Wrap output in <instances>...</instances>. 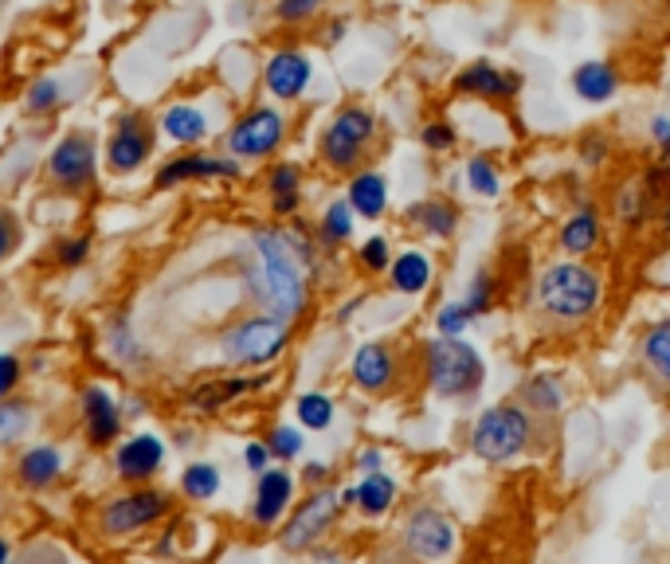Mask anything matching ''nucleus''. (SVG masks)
<instances>
[{"label":"nucleus","instance_id":"f257e3e1","mask_svg":"<svg viewBox=\"0 0 670 564\" xmlns=\"http://www.w3.org/2000/svg\"><path fill=\"white\" fill-rule=\"evenodd\" d=\"M259 251V291H263L267 306L279 318H294L307 299V286H302V271H298V259L290 251L287 235L279 232H259L256 235Z\"/></svg>","mask_w":670,"mask_h":564},{"label":"nucleus","instance_id":"f03ea898","mask_svg":"<svg viewBox=\"0 0 670 564\" xmlns=\"http://www.w3.org/2000/svg\"><path fill=\"white\" fill-rule=\"evenodd\" d=\"M538 302L553 322H580L600 302V274L580 263L549 266L538 282Z\"/></svg>","mask_w":670,"mask_h":564},{"label":"nucleus","instance_id":"7ed1b4c3","mask_svg":"<svg viewBox=\"0 0 670 564\" xmlns=\"http://www.w3.org/2000/svg\"><path fill=\"white\" fill-rule=\"evenodd\" d=\"M530 440V415L513 404H498L490 412L479 415L474 423V451L490 463H502V459H513Z\"/></svg>","mask_w":670,"mask_h":564},{"label":"nucleus","instance_id":"20e7f679","mask_svg":"<svg viewBox=\"0 0 670 564\" xmlns=\"http://www.w3.org/2000/svg\"><path fill=\"white\" fill-rule=\"evenodd\" d=\"M431 384L443 396H467L482 384V357L459 338L436 341L431 345Z\"/></svg>","mask_w":670,"mask_h":564},{"label":"nucleus","instance_id":"39448f33","mask_svg":"<svg viewBox=\"0 0 670 564\" xmlns=\"http://www.w3.org/2000/svg\"><path fill=\"white\" fill-rule=\"evenodd\" d=\"M372 133H377V122H372L369 110H361V107L341 110L322 133V158L330 161L333 169L357 165V161L364 158V150H369Z\"/></svg>","mask_w":670,"mask_h":564},{"label":"nucleus","instance_id":"423d86ee","mask_svg":"<svg viewBox=\"0 0 670 564\" xmlns=\"http://www.w3.org/2000/svg\"><path fill=\"white\" fill-rule=\"evenodd\" d=\"M282 345H287V322L282 318H251V322L236 325L223 338V357L232 365H263V361L279 357Z\"/></svg>","mask_w":670,"mask_h":564},{"label":"nucleus","instance_id":"0eeeda50","mask_svg":"<svg viewBox=\"0 0 670 564\" xmlns=\"http://www.w3.org/2000/svg\"><path fill=\"white\" fill-rule=\"evenodd\" d=\"M166 510L169 498L161 490H133V494H122V498H114L102 510L99 525L107 537H126V533H138L146 525H153Z\"/></svg>","mask_w":670,"mask_h":564},{"label":"nucleus","instance_id":"6e6552de","mask_svg":"<svg viewBox=\"0 0 670 564\" xmlns=\"http://www.w3.org/2000/svg\"><path fill=\"white\" fill-rule=\"evenodd\" d=\"M48 169L63 192H83L94 184V138L83 130L67 133L48 158Z\"/></svg>","mask_w":670,"mask_h":564},{"label":"nucleus","instance_id":"1a4fd4ad","mask_svg":"<svg viewBox=\"0 0 670 564\" xmlns=\"http://www.w3.org/2000/svg\"><path fill=\"white\" fill-rule=\"evenodd\" d=\"M282 130H287V122H282L279 110L259 107L232 125V133H228V150H232L236 158H267V153L279 150Z\"/></svg>","mask_w":670,"mask_h":564},{"label":"nucleus","instance_id":"9d476101","mask_svg":"<svg viewBox=\"0 0 670 564\" xmlns=\"http://www.w3.org/2000/svg\"><path fill=\"white\" fill-rule=\"evenodd\" d=\"M153 153V130L141 114H122L110 133V145H107V158L114 173H138L141 165L149 161Z\"/></svg>","mask_w":670,"mask_h":564},{"label":"nucleus","instance_id":"9b49d317","mask_svg":"<svg viewBox=\"0 0 670 564\" xmlns=\"http://www.w3.org/2000/svg\"><path fill=\"white\" fill-rule=\"evenodd\" d=\"M404 541L420 561L439 564L456 548V525L447 522L443 514H436V510H416L404 525Z\"/></svg>","mask_w":670,"mask_h":564},{"label":"nucleus","instance_id":"f8f14e48","mask_svg":"<svg viewBox=\"0 0 670 564\" xmlns=\"http://www.w3.org/2000/svg\"><path fill=\"white\" fill-rule=\"evenodd\" d=\"M333 514H338V498H333L330 490H326V494H314L307 506L290 517L287 533H282V545L307 548L310 541H318V533H326V525L333 522Z\"/></svg>","mask_w":670,"mask_h":564},{"label":"nucleus","instance_id":"ddd939ff","mask_svg":"<svg viewBox=\"0 0 670 564\" xmlns=\"http://www.w3.org/2000/svg\"><path fill=\"white\" fill-rule=\"evenodd\" d=\"M263 83L274 99H298L310 83V59L302 56V51H279V56H271V63H267Z\"/></svg>","mask_w":670,"mask_h":564},{"label":"nucleus","instance_id":"4468645a","mask_svg":"<svg viewBox=\"0 0 670 564\" xmlns=\"http://www.w3.org/2000/svg\"><path fill=\"white\" fill-rule=\"evenodd\" d=\"M161 463H166V443H161L158 435H133V440H126L122 447H118V459H114L118 474L130 482L153 479Z\"/></svg>","mask_w":670,"mask_h":564},{"label":"nucleus","instance_id":"2eb2a0df","mask_svg":"<svg viewBox=\"0 0 670 564\" xmlns=\"http://www.w3.org/2000/svg\"><path fill=\"white\" fill-rule=\"evenodd\" d=\"M83 415H87V435H91L94 447H107L110 440H118V427H122V415L118 404L107 389H87L83 392Z\"/></svg>","mask_w":670,"mask_h":564},{"label":"nucleus","instance_id":"dca6fc26","mask_svg":"<svg viewBox=\"0 0 670 564\" xmlns=\"http://www.w3.org/2000/svg\"><path fill=\"white\" fill-rule=\"evenodd\" d=\"M200 177H240V165L220 158H177L158 173V189L166 192L177 189L181 181H200Z\"/></svg>","mask_w":670,"mask_h":564},{"label":"nucleus","instance_id":"f3484780","mask_svg":"<svg viewBox=\"0 0 670 564\" xmlns=\"http://www.w3.org/2000/svg\"><path fill=\"white\" fill-rule=\"evenodd\" d=\"M290 490H294V482H290L287 471H263V474H259L256 510H251L259 525L279 522V514L287 510V502H290Z\"/></svg>","mask_w":670,"mask_h":564},{"label":"nucleus","instance_id":"a211bd4d","mask_svg":"<svg viewBox=\"0 0 670 564\" xmlns=\"http://www.w3.org/2000/svg\"><path fill=\"white\" fill-rule=\"evenodd\" d=\"M518 87V79H510V75H502L494 63H471L467 71H459V79H456V91H463V94H479V99H506V94Z\"/></svg>","mask_w":670,"mask_h":564},{"label":"nucleus","instance_id":"6ab92c4d","mask_svg":"<svg viewBox=\"0 0 670 564\" xmlns=\"http://www.w3.org/2000/svg\"><path fill=\"white\" fill-rule=\"evenodd\" d=\"M572 91L584 102H608L616 94V71L600 59H588L572 71Z\"/></svg>","mask_w":670,"mask_h":564},{"label":"nucleus","instance_id":"aec40b11","mask_svg":"<svg viewBox=\"0 0 670 564\" xmlns=\"http://www.w3.org/2000/svg\"><path fill=\"white\" fill-rule=\"evenodd\" d=\"M384 204H389V184H384L381 173L353 177V184H349V208L353 212H361L364 220H377L384 212Z\"/></svg>","mask_w":670,"mask_h":564},{"label":"nucleus","instance_id":"412c9836","mask_svg":"<svg viewBox=\"0 0 670 564\" xmlns=\"http://www.w3.org/2000/svg\"><path fill=\"white\" fill-rule=\"evenodd\" d=\"M59 471H63V455L56 447H32L20 455V482L32 490L51 486L59 479Z\"/></svg>","mask_w":670,"mask_h":564},{"label":"nucleus","instance_id":"4be33fe9","mask_svg":"<svg viewBox=\"0 0 670 564\" xmlns=\"http://www.w3.org/2000/svg\"><path fill=\"white\" fill-rule=\"evenodd\" d=\"M353 376H357V384H361V389H369V392L384 389V384H389V376H392L389 349H384V345H364L361 353L353 357Z\"/></svg>","mask_w":670,"mask_h":564},{"label":"nucleus","instance_id":"5701e85b","mask_svg":"<svg viewBox=\"0 0 670 564\" xmlns=\"http://www.w3.org/2000/svg\"><path fill=\"white\" fill-rule=\"evenodd\" d=\"M161 125H166L169 138L181 141V145H192V141H200L208 133V118L200 114L197 107H184V102L169 107L166 118H161Z\"/></svg>","mask_w":670,"mask_h":564},{"label":"nucleus","instance_id":"b1692460","mask_svg":"<svg viewBox=\"0 0 670 564\" xmlns=\"http://www.w3.org/2000/svg\"><path fill=\"white\" fill-rule=\"evenodd\" d=\"M431 279V263L420 255V251H404V255L392 263V286L400 294H420Z\"/></svg>","mask_w":670,"mask_h":564},{"label":"nucleus","instance_id":"393cba45","mask_svg":"<svg viewBox=\"0 0 670 564\" xmlns=\"http://www.w3.org/2000/svg\"><path fill=\"white\" fill-rule=\"evenodd\" d=\"M392 494H397L392 479H384V474H369L361 486L349 490L346 502H357L364 514H384V510H389V502H392Z\"/></svg>","mask_w":670,"mask_h":564},{"label":"nucleus","instance_id":"a878e982","mask_svg":"<svg viewBox=\"0 0 670 564\" xmlns=\"http://www.w3.org/2000/svg\"><path fill=\"white\" fill-rule=\"evenodd\" d=\"M596 235H600V224H596V212H577V216L564 224V232H561V248L564 251H572V255H584V251H592V243H596Z\"/></svg>","mask_w":670,"mask_h":564},{"label":"nucleus","instance_id":"bb28decb","mask_svg":"<svg viewBox=\"0 0 670 564\" xmlns=\"http://www.w3.org/2000/svg\"><path fill=\"white\" fill-rule=\"evenodd\" d=\"M32 427V407L20 400H0V447H12Z\"/></svg>","mask_w":670,"mask_h":564},{"label":"nucleus","instance_id":"cd10ccee","mask_svg":"<svg viewBox=\"0 0 670 564\" xmlns=\"http://www.w3.org/2000/svg\"><path fill=\"white\" fill-rule=\"evenodd\" d=\"M643 357L662 381L670 384V322H659L651 333L643 338Z\"/></svg>","mask_w":670,"mask_h":564},{"label":"nucleus","instance_id":"c85d7f7f","mask_svg":"<svg viewBox=\"0 0 670 564\" xmlns=\"http://www.w3.org/2000/svg\"><path fill=\"white\" fill-rule=\"evenodd\" d=\"M181 490L189 494V498H197V502L216 498V490H220V471H216V466H208V463H192L189 471L181 474Z\"/></svg>","mask_w":670,"mask_h":564},{"label":"nucleus","instance_id":"c756f323","mask_svg":"<svg viewBox=\"0 0 670 564\" xmlns=\"http://www.w3.org/2000/svg\"><path fill=\"white\" fill-rule=\"evenodd\" d=\"M271 197H274V212H294L298 208V169L294 165H279L271 173Z\"/></svg>","mask_w":670,"mask_h":564},{"label":"nucleus","instance_id":"7c9ffc66","mask_svg":"<svg viewBox=\"0 0 670 564\" xmlns=\"http://www.w3.org/2000/svg\"><path fill=\"white\" fill-rule=\"evenodd\" d=\"M298 420H302V427H310V432H322V427L333 423V404L326 396H318V392H310V396L298 400Z\"/></svg>","mask_w":670,"mask_h":564},{"label":"nucleus","instance_id":"2f4dec72","mask_svg":"<svg viewBox=\"0 0 670 564\" xmlns=\"http://www.w3.org/2000/svg\"><path fill=\"white\" fill-rule=\"evenodd\" d=\"M412 220H420L431 235H451V232H456V212H451L447 204H439V200L412 208Z\"/></svg>","mask_w":670,"mask_h":564},{"label":"nucleus","instance_id":"473e14b6","mask_svg":"<svg viewBox=\"0 0 670 564\" xmlns=\"http://www.w3.org/2000/svg\"><path fill=\"white\" fill-rule=\"evenodd\" d=\"M467 181H471V189L479 192V197H498V189H502V181H498L494 165H490L487 158H474L471 165H467Z\"/></svg>","mask_w":670,"mask_h":564},{"label":"nucleus","instance_id":"72a5a7b5","mask_svg":"<svg viewBox=\"0 0 670 564\" xmlns=\"http://www.w3.org/2000/svg\"><path fill=\"white\" fill-rule=\"evenodd\" d=\"M349 232H353L349 204H330V212H326V220H322V235L330 243H341V240H349Z\"/></svg>","mask_w":670,"mask_h":564},{"label":"nucleus","instance_id":"f704fd0d","mask_svg":"<svg viewBox=\"0 0 670 564\" xmlns=\"http://www.w3.org/2000/svg\"><path fill=\"white\" fill-rule=\"evenodd\" d=\"M526 396L538 404V412H557V404H561V392H557V384L546 381V376H533L530 389H526Z\"/></svg>","mask_w":670,"mask_h":564},{"label":"nucleus","instance_id":"c9c22d12","mask_svg":"<svg viewBox=\"0 0 670 564\" xmlns=\"http://www.w3.org/2000/svg\"><path fill=\"white\" fill-rule=\"evenodd\" d=\"M51 107H59V83L56 79H40L32 87V94H28V110L32 114H48Z\"/></svg>","mask_w":670,"mask_h":564},{"label":"nucleus","instance_id":"e433bc0d","mask_svg":"<svg viewBox=\"0 0 670 564\" xmlns=\"http://www.w3.org/2000/svg\"><path fill=\"white\" fill-rule=\"evenodd\" d=\"M248 389V381H232V384H220V389H204V392H197V407H204V412H216V407L223 404V400H232V396H240V392Z\"/></svg>","mask_w":670,"mask_h":564},{"label":"nucleus","instance_id":"4c0bfd02","mask_svg":"<svg viewBox=\"0 0 670 564\" xmlns=\"http://www.w3.org/2000/svg\"><path fill=\"white\" fill-rule=\"evenodd\" d=\"M318 4H322V0H279L274 12H279V20H287V24H298V20L314 17Z\"/></svg>","mask_w":670,"mask_h":564},{"label":"nucleus","instance_id":"58836bf2","mask_svg":"<svg viewBox=\"0 0 670 564\" xmlns=\"http://www.w3.org/2000/svg\"><path fill=\"white\" fill-rule=\"evenodd\" d=\"M298 451H302V435H298L294 427H279V432L271 435V455L294 459Z\"/></svg>","mask_w":670,"mask_h":564},{"label":"nucleus","instance_id":"ea45409f","mask_svg":"<svg viewBox=\"0 0 670 564\" xmlns=\"http://www.w3.org/2000/svg\"><path fill=\"white\" fill-rule=\"evenodd\" d=\"M467 322H471V310H467V306H447L443 314H439V333H443V338H459Z\"/></svg>","mask_w":670,"mask_h":564},{"label":"nucleus","instance_id":"a19ab883","mask_svg":"<svg viewBox=\"0 0 670 564\" xmlns=\"http://www.w3.org/2000/svg\"><path fill=\"white\" fill-rule=\"evenodd\" d=\"M361 263L369 266V271H384V266H389V243H384L381 235H377V240H369L361 248Z\"/></svg>","mask_w":670,"mask_h":564},{"label":"nucleus","instance_id":"79ce46f5","mask_svg":"<svg viewBox=\"0 0 670 564\" xmlns=\"http://www.w3.org/2000/svg\"><path fill=\"white\" fill-rule=\"evenodd\" d=\"M17 384H20V361L12 353H0V400L9 396Z\"/></svg>","mask_w":670,"mask_h":564},{"label":"nucleus","instance_id":"37998d69","mask_svg":"<svg viewBox=\"0 0 670 564\" xmlns=\"http://www.w3.org/2000/svg\"><path fill=\"white\" fill-rule=\"evenodd\" d=\"M423 145H428V150H451V145H456V130L443 122L428 125V130H423Z\"/></svg>","mask_w":670,"mask_h":564},{"label":"nucleus","instance_id":"c03bdc74","mask_svg":"<svg viewBox=\"0 0 670 564\" xmlns=\"http://www.w3.org/2000/svg\"><path fill=\"white\" fill-rule=\"evenodd\" d=\"M17 243H20L17 220H12L9 212H0V259H9L12 251H17Z\"/></svg>","mask_w":670,"mask_h":564},{"label":"nucleus","instance_id":"a18cd8bd","mask_svg":"<svg viewBox=\"0 0 670 564\" xmlns=\"http://www.w3.org/2000/svg\"><path fill=\"white\" fill-rule=\"evenodd\" d=\"M87 251H91V240H87V235H79V240H67L63 248H59V263L79 266L87 259Z\"/></svg>","mask_w":670,"mask_h":564},{"label":"nucleus","instance_id":"49530a36","mask_svg":"<svg viewBox=\"0 0 670 564\" xmlns=\"http://www.w3.org/2000/svg\"><path fill=\"white\" fill-rule=\"evenodd\" d=\"M20 564H67V556L59 553V548H51V545H36L32 553H24V561Z\"/></svg>","mask_w":670,"mask_h":564},{"label":"nucleus","instance_id":"de8ad7c7","mask_svg":"<svg viewBox=\"0 0 670 564\" xmlns=\"http://www.w3.org/2000/svg\"><path fill=\"white\" fill-rule=\"evenodd\" d=\"M243 459H248V466H251V471H259V474H263V471H267V459H271V447H263V443H251V447H248V455H243Z\"/></svg>","mask_w":670,"mask_h":564},{"label":"nucleus","instance_id":"09e8293b","mask_svg":"<svg viewBox=\"0 0 670 564\" xmlns=\"http://www.w3.org/2000/svg\"><path fill=\"white\" fill-rule=\"evenodd\" d=\"M654 138H659V145L670 153V118H654Z\"/></svg>","mask_w":670,"mask_h":564},{"label":"nucleus","instance_id":"8fccbe9b","mask_svg":"<svg viewBox=\"0 0 670 564\" xmlns=\"http://www.w3.org/2000/svg\"><path fill=\"white\" fill-rule=\"evenodd\" d=\"M0 564H9V541H0Z\"/></svg>","mask_w":670,"mask_h":564}]
</instances>
